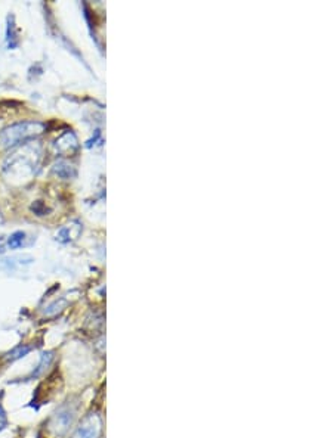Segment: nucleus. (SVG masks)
Returning <instances> with one entry per match:
<instances>
[{"mask_svg":"<svg viewBox=\"0 0 333 438\" xmlns=\"http://www.w3.org/2000/svg\"><path fill=\"white\" fill-rule=\"evenodd\" d=\"M31 210L38 214V216H43L47 210H46V206L39 201V202H34L33 204V206H31Z\"/></svg>","mask_w":333,"mask_h":438,"instance_id":"nucleus-9","label":"nucleus"},{"mask_svg":"<svg viewBox=\"0 0 333 438\" xmlns=\"http://www.w3.org/2000/svg\"><path fill=\"white\" fill-rule=\"evenodd\" d=\"M31 351V347H27V346H21V347H17L15 350H12L10 352H8V355L5 356V360L6 362H15L17 359H21L27 355V352Z\"/></svg>","mask_w":333,"mask_h":438,"instance_id":"nucleus-8","label":"nucleus"},{"mask_svg":"<svg viewBox=\"0 0 333 438\" xmlns=\"http://www.w3.org/2000/svg\"><path fill=\"white\" fill-rule=\"evenodd\" d=\"M73 230H82V226H80V223H77V222H75V223H71V225H68V226H65V227H63L61 230H59V234H58V239L61 241V242H70V241H73V239H76L79 235L77 234H73Z\"/></svg>","mask_w":333,"mask_h":438,"instance_id":"nucleus-5","label":"nucleus"},{"mask_svg":"<svg viewBox=\"0 0 333 438\" xmlns=\"http://www.w3.org/2000/svg\"><path fill=\"white\" fill-rule=\"evenodd\" d=\"M76 418V407L65 405L59 409L46 425V431L51 438H63Z\"/></svg>","mask_w":333,"mask_h":438,"instance_id":"nucleus-2","label":"nucleus"},{"mask_svg":"<svg viewBox=\"0 0 333 438\" xmlns=\"http://www.w3.org/2000/svg\"><path fill=\"white\" fill-rule=\"evenodd\" d=\"M54 173L61 179H71L76 176V170L64 161H59L54 165Z\"/></svg>","mask_w":333,"mask_h":438,"instance_id":"nucleus-6","label":"nucleus"},{"mask_svg":"<svg viewBox=\"0 0 333 438\" xmlns=\"http://www.w3.org/2000/svg\"><path fill=\"white\" fill-rule=\"evenodd\" d=\"M26 241H27V235L24 232H15L12 234L9 238H8V247L10 250H18L21 247L26 245Z\"/></svg>","mask_w":333,"mask_h":438,"instance_id":"nucleus-7","label":"nucleus"},{"mask_svg":"<svg viewBox=\"0 0 333 438\" xmlns=\"http://www.w3.org/2000/svg\"><path fill=\"white\" fill-rule=\"evenodd\" d=\"M6 423H8L6 412H5V409L2 407V405H0V431H2V430H5V427H6Z\"/></svg>","mask_w":333,"mask_h":438,"instance_id":"nucleus-10","label":"nucleus"},{"mask_svg":"<svg viewBox=\"0 0 333 438\" xmlns=\"http://www.w3.org/2000/svg\"><path fill=\"white\" fill-rule=\"evenodd\" d=\"M43 131L45 126L42 123H18L0 133V142L9 148V146H15L21 142H26L27 139L38 136Z\"/></svg>","mask_w":333,"mask_h":438,"instance_id":"nucleus-1","label":"nucleus"},{"mask_svg":"<svg viewBox=\"0 0 333 438\" xmlns=\"http://www.w3.org/2000/svg\"><path fill=\"white\" fill-rule=\"evenodd\" d=\"M56 149L61 154H75L79 149V143L73 133H65L64 136L56 140Z\"/></svg>","mask_w":333,"mask_h":438,"instance_id":"nucleus-4","label":"nucleus"},{"mask_svg":"<svg viewBox=\"0 0 333 438\" xmlns=\"http://www.w3.org/2000/svg\"><path fill=\"white\" fill-rule=\"evenodd\" d=\"M102 422L97 413H91L80 422L76 431L70 438H100Z\"/></svg>","mask_w":333,"mask_h":438,"instance_id":"nucleus-3","label":"nucleus"}]
</instances>
